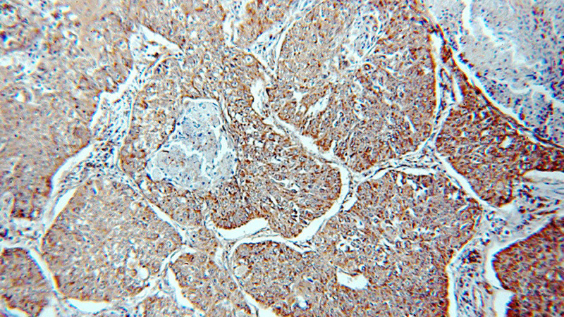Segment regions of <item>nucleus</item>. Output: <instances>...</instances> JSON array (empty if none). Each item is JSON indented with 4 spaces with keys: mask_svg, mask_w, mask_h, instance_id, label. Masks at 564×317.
<instances>
[{
    "mask_svg": "<svg viewBox=\"0 0 564 317\" xmlns=\"http://www.w3.org/2000/svg\"><path fill=\"white\" fill-rule=\"evenodd\" d=\"M496 114L467 100L450 117L439 140L440 151L489 204L503 206L513 199L516 185L533 170H563V155L542 149L507 129Z\"/></svg>",
    "mask_w": 564,
    "mask_h": 317,
    "instance_id": "obj_1",
    "label": "nucleus"
}]
</instances>
